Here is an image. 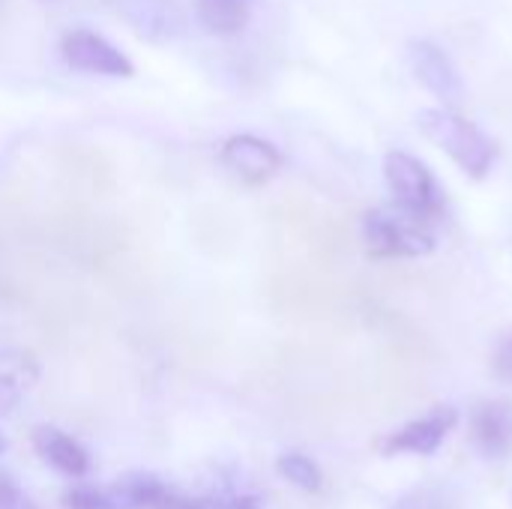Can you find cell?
<instances>
[{"label": "cell", "mask_w": 512, "mask_h": 509, "mask_svg": "<svg viewBox=\"0 0 512 509\" xmlns=\"http://www.w3.org/2000/svg\"><path fill=\"white\" fill-rule=\"evenodd\" d=\"M420 132L441 147L468 177L483 180L495 165V141L468 117L450 108H423L417 114Z\"/></svg>", "instance_id": "6da1fadb"}, {"label": "cell", "mask_w": 512, "mask_h": 509, "mask_svg": "<svg viewBox=\"0 0 512 509\" xmlns=\"http://www.w3.org/2000/svg\"><path fill=\"white\" fill-rule=\"evenodd\" d=\"M384 180H387L396 210L405 213L408 219L423 222L429 228H435L444 219L447 213L444 192L438 180L432 177V171L417 156L405 150H390L384 156Z\"/></svg>", "instance_id": "7a4b0ae2"}, {"label": "cell", "mask_w": 512, "mask_h": 509, "mask_svg": "<svg viewBox=\"0 0 512 509\" xmlns=\"http://www.w3.org/2000/svg\"><path fill=\"white\" fill-rule=\"evenodd\" d=\"M363 249L375 261L423 258L435 249V231L399 210H369L360 222Z\"/></svg>", "instance_id": "3957f363"}, {"label": "cell", "mask_w": 512, "mask_h": 509, "mask_svg": "<svg viewBox=\"0 0 512 509\" xmlns=\"http://www.w3.org/2000/svg\"><path fill=\"white\" fill-rule=\"evenodd\" d=\"M168 489L150 474H132L105 486H75L63 495V509H153Z\"/></svg>", "instance_id": "277c9868"}, {"label": "cell", "mask_w": 512, "mask_h": 509, "mask_svg": "<svg viewBox=\"0 0 512 509\" xmlns=\"http://www.w3.org/2000/svg\"><path fill=\"white\" fill-rule=\"evenodd\" d=\"M60 57L75 72L108 75V78H132L135 63L102 33L87 27H72L60 39Z\"/></svg>", "instance_id": "5b68a950"}, {"label": "cell", "mask_w": 512, "mask_h": 509, "mask_svg": "<svg viewBox=\"0 0 512 509\" xmlns=\"http://www.w3.org/2000/svg\"><path fill=\"white\" fill-rule=\"evenodd\" d=\"M459 426V411L453 405H438L429 414L408 420L402 429L381 441L384 456H435L447 435Z\"/></svg>", "instance_id": "8992f818"}, {"label": "cell", "mask_w": 512, "mask_h": 509, "mask_svg": "<svg viewBox=\"0 0 512 509\" xmlns=\"http://www.w3.org/2000/svg\"><path fill=\"white\" fill-rule=\"evenodd\" d=\"M408 63L414 78L435 93L444 105H456L462 102V75L453 63V57L432 39H411L408 42Z\"/></svg>", "instance_id": "52a82bcc"}, {"label": "cell", "mask_w": 512, "mask_h": 509, "mask_svg": "<svg viewBox=\"0 0 512 509\" xmlns=\"http://www.w3.org/2000/svg\"><path fill=\"white\" fill-rule=\"evenodd\" d=\"M219 162L237 180H243L246 186H264L267 180H273L279 174V168H282L285 159H282V153L270 141L243 132V135H231L222 144Z\"/></svg>", "instance_id": "ba28073f"}, {"label": "cell", "mask_w": 512, "mask_h": 509, "mask_svg": "<svg viewBox=\"0 0 512 509\" xmlns=\"http://www.w3.org/2000/svg\"><path fill=\"white\" fill-rule=\"evenodd\" d=\"M120 12L147 42H174L189 27V15L177 0H120Z\"/></svg>", "instance_id": "9c48e42d"}, {"label": "cell", "mask_w": 512, "mask_h": 509, "mask_svg": "<svg viewBox=\"0 0 512 509\" xmlns=\"http://www.w3.org/2000/svg\"><path fill=\"white\" fill-rule=\"evenodd\" d=\"M471 444L489 462H507L512 456V402L489 399L471 411Z\"/></svg>", "instance_id": "30bf717a"}, {"label": "cell", "mask_w": 512, "mask_h": 509, "mask_svg": "<svg viewBox=\"0 0 512 509\" xmlns=\"http://www.w3.org/2000/svg\"><path fill=\"white\" fill-rule=\"evenodd\" d=\"M30 444H33L36 456L48 468H54L57 474H63V477H84L90 471L87 450L72 435H66L57 426H48V423L45 426H36L30 432Z\"/></svg>", "instance_id": "8fae6325"}, {"label": "cell", "mask_w": 512, "mask_h": 509, "mask_svg": "<svg viewBox=\"0 0 512 509\" xmlns=\"http://www.w3.org/2000/svg\"><path fill=\"white\" fill-rule=\"evenodd\" d=\"M36 384H39V363L30 351L21 348L0 351V417L12 414Z\"/></svg>", "instance_id": "7c38bea8"}, {"label": "cell", "mask_w": 512, "mask_h": 509, "mask_svg": "<svg viewBox=\"0 0 512 509\" xmlns=\"http://www.w3.org/2000/svg\"><path fill=\"white\" fill-rule=\"evenodd\" d=\"M255 0H195V21L213 36H237L252 21Z\"/></svg>", "instance_id": "4fadbf2b"}, {"label": "cell", "mask_w": 512, "mask_h": 509, "mask_svg": "<svg viewBox=\"0 0 512 509\" xmlns=\"http://www.w3.org/2000/svg\"><path fill=\"white\" fill-rule=\"evenodd\" d=\"M387 509H465L462 495L447 483H423L399 495Z\"/></svg>", "instance_id": "5bb4252c"}, {"label": "cell", "mask_w": 512, "mask_h": 509, "mask_svg": "<svg viewBox=\"0 0 512 509\" xmlns=\"http://www.w3.org/2000/svg\"><path fill=\"white\" fill-rule=\"evenodd\" d=\"M276 471H279L294 489H300V492H306V495H318V492L324 489V474H321V468H318L309 456H303V453H282V456L276 459Z\"/></svg>", "instance_id": "9a60e30c"}, {"label": "cell", "mask_w": 512, "mask_h": 509, "mask_svg": "<svg viewBox=\"0 0 512 509\" xmlns=\"http://www.w3.org/2000/svg\"><path fill=\"white\" fill-rule=\"evenodd\" d=\"M204 509H261V498L255 492H216L201 498Z\"/></svg>", "instance_id": "2e32d148"}, {"label": "cell", "mask_w": 512, "mask_h": 509, "mask_svg": "<svg viewBox=\"0 0 512 509\" xmlns=\"http://www.w3.org/2000/svg\"><path fill=\"white\" fill-rule=\"evenodd\" d=\"M0 509H39L27 495H24V489L6 474V471H0Z\"/></svg>", "instance_id": "e0dca14e"}, {"label": "cell", "mask_w": 512, "mask_h": 509, "mask_svg": "<svg viewBox=\"0 0 512 509\" xmlns=\"http://www.w3.org/2000/svg\"><path fill=\"white\" fill-rule=\"evenodd\" d=\"M492 366H495V375L501 378V381H507L512 384V336H507L501 345H498V351H495V360H492Z\"/></svg>", "instance_id": "ac0fdd59"}, {"label": "cell", "mask_w": 512, "mask_h": 509, "mask_svg": "<svg viewBox=\"0 0 512 509\" xmlns=\"http://www.w3.org/2000/svg\"><path fill=\"white\" fill-rule=\"evenodd\" d=\"M153 509H204V507H201V501H189V498H183V495H177V492H171V489H168Z\"/></svg>", "instance_id": "d6986e66"}, {"label": "cell", "mask_w": 512, "mask_h": 509, "mask_svg": "<svg viewBox=\"0 0 512 509\" xmlns=\"http://www.w3.org/2000/svg\"><path fill=\"white\" fill-rule=\"evenodd\" d=\"M6 450H9V438H6V435L0 432V456H3Z\"/></svg>", "instance_id": "ffe728a7"}]
</instances>
